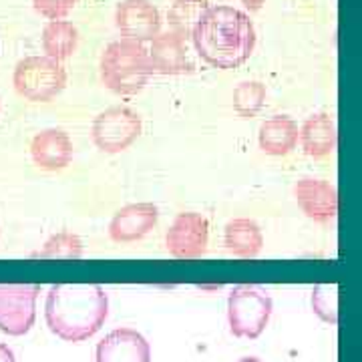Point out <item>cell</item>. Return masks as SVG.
Masks as SVG:
<instances>
[{
	"mask_svg": "<svg viewBox=\"0 0 362 362\" xmlns=\"http://www.w3.org/2000/svg\"><path fill=\"white\" fill-rule=\"evenodd\" d=\"M298 141H300V129L292 117L274 115L259 125V149L268 156H288L296 149Z\"/></svg>",
	"mask_w": 362,
	"mask_h": 362,
	"instance_id": "obj_16",
	"label": "cell"
},
{
	"mask_svg": "<svg viewBox=\"0 0 362 362\" xmlns=\"http://www.w3.org/2000/svg\"><path fill=\"white\" fill-rule=\"evenodd\" d=\"M0 362H16V358H14V352L6 344H2L0 342Z\"/></svg>",
	"mask_w": 362,
	"mask_h": 362,
	"instance_id": "obj_25",
	"label": "cell"
},
{
	"mask_svg": "<svg viewBox=\"0 0 362 362\" xmlns=\"http://www.w3.org/2000/svg\"><path fill=\"white\" fill-rule=\"evenodd\" d=\"M209 226L207 220L197 211H183L169 226L165 233V246L173 258L195 259L207 252Z\"/></svg>",
	"mask_w": 362,
	"mask_h": 362,
	"instance_id": "obj_8",
	"label": "cell"
},
{
	"mask_svg": "<svg viewBox=\"0 0 362 362\" xmlns=\"http://www.w3.org/2000/svg\"><path fill=\"white\" fill-rule=\"evenodd\" d=\"M149 57H151L153 75L173 77V75L192 73L195 69L187 51V39L173 30L159 33L156 39L151 40Z\"/></svg>",
	"mask_w": 362,
	"mask_h": 362,
	"instance_id": "obj_11",
	"label": "cell"
},
{
	"mask_svg": "<svg viewBox=\"0 0 362 362\" xmlns=\"http://www.w3.org/2000/svg\"><path fill=\"white\" fill-rule=\"evenodd\" d=\"M337 286L318 284L312 292V308L324 322H338V294Z\"/></svg>",
	"mask_w": 362,
	"mask_h": 362,
	"instance_id": "obj_22",
	"label": "cell"
},
{
	"mask_svg": "<svg viewBox=\"0 0 362 362\" xmlns=\"http://www.w3.org/2000/svg\"><path fill=\"white\" fill-rule=\"evenodd\" d=\"M14 90L33 103H49L66 87L65 66L51 57H25L13 73Z\"/></svg>",
	"mask_w": 362,
	"mask_h": 362,
	"instance_id": "obj_4",
	"label": "cell"
},
{
	"mask_svg": "<svg viewBox=\"0 0 362 362\" xmlns=\"http://www.w3.org/2000/svg\"><path fill=\"white\" fill-rule=\"evenodd\" d=\"M207 0H173L168 11L169 30L180 33L185 39H192L195 26L199 25L202 16L207 13Z\"/></svg>",
	"mask_w": 362,
	"mask_h": 362,
	"instance_id": "obj_19",
	"label": "cell"
},
{
	"mask_svg": "<svg viewBox=\"0 0 362 362\" xmlns=\"http://www.w3.org/2000/svg\"><path fill=\"white\" fill-rule=\"evenodd\" d=\"M294 199L302 214L314 223H332L338 218V192L330 181L300 177L294 183Z\"/></svg>",
	"mask_w": 362,
	"mask_h": 362,
	"instance_id": "obj_9",
	"label": "cell"
},
{
	"mask_svg": "<svg viewBox=\"0 0 362 362\" xmlns=\"http://www.w3.org/2000/svg\"><path fill=\"white\" fill-rule=\"evenodd\" d=\"M30 159L42 171H63L73 161V141L63 129H42L30 141Z\"/></svg>",
	"mask_w": 362,
	"mask_h": 362,
	"instance_id": "obj_14",
	"label": "cell"
},
{
	"mask_svg": "<svg viewBox=\"0 0 362 362\" xmlns=\"http://www.w3.org/2000/svg\"><path fill=\"white\" fill-rule=\"evenodd\" d=\"M195 52L216 69H238L256 49V28L250 16L233 6H209L192 35Z\"/></svg>",
	"mask_w": 362,
	"mask_h": 362,
	"instance_id": "obj_1",
	"label": "cell"
},
{
	"mask_svg": "<svg viewBox=\"0 0 362 362\" xmlns=\"http://www.w3.org/2000/svg\"><path fill=\"white\" fill-rule=\"evenodd\" d=\"M115 26L123 39L147 42L161 33V14L149 0H121L115 8Z\"/></svg>",
	"mask_w": 362,
	"mask_h": 362,
	"instance_id": "obj_10",
	"label": "cell"
},
{
	"mask_svg": "<svg viewBox=\"0 0 362 362\" xmlns=\"http://www.w3.org/2000/svg\"><path fill=\"white\" fill-rule=\"evenodd\" d=\"M39 294L37 284H0V332L25 337L35 324Z\"/></svg>",
	"mask_w": 362,
	"mask_h": 362,
	"instance_id": "obj_7",
	"label": "cell"
},
{
	"mask_svg": "<svg viewBox=\"0 0 362 362\" xmlns=\"http://www.w3.org/2000/svg\"><path fill=\"white\" fill-rule=\"evenodd\" d=\"M233 111L244 119H252L266 103V85L259 81H244L233 89Z\"/></svg>",
	"mask_w": 362,
	"mask_h": 362,
	"instance_id": "obj_20",
	"label": "cell"
},
{
	"mask_svg": "<svg viewBox=\"0 0 362 362\" xmlns=\"http://www.w3.org/2000/svg\"><path fill=\"white\" fill-rule=\"evenodd\" d=\"M81 256H83V242L73 232L54 233L35 254V258L42 259H78Z\"/></svg>",
	"mask_w": 362,
	"mask_h": 362,
	"instance_id": "obj_21",
	"label": "cell"
},
{
	"mask_svg": "<svg viewBox=\"0 0 362 362\" xmlns=\"http://www.w3.org/2000/svg\"><path fill=\"white\" fill-rule=\"evenodd\" d=\"M272 316V298L254 284H240L228 298V322L233 337L258 338Z\"/></svg>",
	"mask_w": 362,
	"mask_h": 362,
	"instance_id": "obj_5",
	"label": "cell"
},
{
	"mask_svg": "<svg viewBox=\"0 0 362 362\" xmlns=\"http://www.w3.org/2000/svg\"><path fill=\"white\" fill-rule=\"evenodd\" d=\"M99 71L105 87L121 97L141 93L153 75L149 51L143 42L129 39H119L107 45L101 54Z\"/></svg>",
	"mask_w": 362,
	"mask_h": 362,
	"instance_id": "obj_3",
	"label": "cell"
},
{
	"mask_svg": "<svg viewBox=\"0 0 362 362\" xmlns=\"http://www.w3.org/2000/svg\"><path fill=\"white\" fill-rule=\"evenodd\" d=\"M141 117L129 107L117 105L101 111L90 127V139L103 153L115 156L129 149L141 135Z\"/></svg>",
	"mask_w": 362,
	"mask_h": 362,
	"instance_id": "obj_6",
	"label": "cell"
},
{
	"mask_svg": "<svg viewBox=\"0 0 362 362\" xmlns=\"http://www.w3.org/2000/svg\"><path fill=\"white\" fill-rule=\"evenodd\" d=\"M151 346L133 328H117L97 344L95 362H149Z\"/></svg>",
	"mask_w": 362,
	"mask_h": 362,
	"instance_id": "obj_12",
	"label": "cell"
},
{
	"mask_svg": "<svg viewBox=\"0 0 362 362\" xmlns=\"http://www.w3.org/2000/svg\"><path fill=\"white\" fill-rule=\"evenodd\" d=\"M223 246L235 258H258L264 247V233L254 220L235 218L223 228Z\"/></svg>",
	"mask_w": 362,
	"mask_h": 362,
	"instance_id": "obj_17",
	"label": "cell"
},
{
	"mask_svg": "<svg viewBox=\"0 0 362 362\" xmlns=\"http://www.w3.org/2000/svg\"><path fill=\"white\" fill-rule=\"evenodd\" d=\"M159 220V209L153 204H129L121 207L109 221V238L117 244H131L143 240Z\"/></svg>",
	"mask_w": 362,
	"mask_h": 362,
	"instance_id": "obj_13",
	"label": "cell"
},
{
	"mask_svg": "<svg viewBox=\"0 0 362 362\" xmlns=\"http://www.w3.org/2000/svg\"><path fill=\"white\" fill-rule=\"evenodd\" d=\"M78 0H33L35 11L49 21H63L77 6Z\"/></svg>",
	"mask_w": 362,
	"mask_h": 362,
	"instance_id": "obj_23",
	"label": "cell"
},
{
	"mask_svg": "<svg viewBox=\"0 0 362 362\" xmlns=\"http://www.w3.org/2000/svg\"><path fill=\"white\" fill-rule=\"evenodd\" d=\"M109 316V298L97 284H54L47 294L45 320L66 342L95 337Z\"/></svg>",
	"mask_w": 362,
	"mask_h": 362,
	"instance_id": "obj_2",
	"label": "cell"
},
{
	"mask_svg": "<svg viewBox=\"0 0 362 362\" xmlns=\"http://www.w3.org/2000/svg\"><path fill=\"white\" fill-rule=\"evenodd\" d=\"M238 362H262V361H258V358H242V361H238Z\"/></svg>",
	"mask_w": 362,
	"mask_h": 362,
	"instance_id": "obj_26",
	"label": "cell"
},
{
	"mask_svg": "<svg viewBox=\"0 0 362 362\" xmlns=\"http://www.w3.org/2000/svg\"><path fill=\"white\" fill-rule=\"evenodd\" d=\"M242 4H244V8L250 11V13H258L259 8L266 4V0H242Z\"/></svg>",
	"mask_w": 362,
	"mask_h": 362,
	"instance_id": "obj_24",
	"label": "cell"
},
{
	"mask_svg": "<svg viewBox=\"0 0 362 362\" xmlns=\"http://www.w3.org/2000/svg\"><path fill=\"white\" fill-rule=\"evenodd\" d=\"M300 143H302L304 153L312 159H324L330 153H334L338 131L332 115L320 111L308 117L300 129Z\"/></svg>",
	"mask_w": 362,
	"mask_h": 362,
	"instance_id": "obj_15",
	"label": "cell"
},
{
	"mask_svg": "<svg viewBox=\"0 0 362 362\" xmlns=\"http://www.w3.org/2000/svg\"><path fill=\"white\" fill-rule=\"evenodd\" d=\"M42 51L47 57L63 63L73 52L77 51L78 30L69 21H49L42 28Z\"/></svg>",
	"mask_w": 362,
	"mask_h": 362,
	"instance_id": "obj_18",
	"label": "cell"
}]
</instances>
